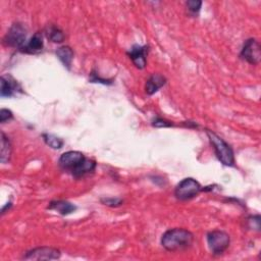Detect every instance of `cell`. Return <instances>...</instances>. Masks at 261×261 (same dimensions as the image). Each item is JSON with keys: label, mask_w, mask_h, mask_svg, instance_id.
<instances>
[{"label": "cell", "mask_w": 261, "mask_h": 261, "mask_svg": "<svg viewBox=\"0 0 261 261\" xmlns=\"http://www.w3.org/2000/svg\"><path fill=\"white\" fill-rule=\"evenodd\" d=\"M152 126L155 127V128H170V127H173V124L164 120V119H161V118H156L153 122H152Z\"/></svg>", "instance_id": "obj_19"}, {"label": "cell", "mask_w": 261, "mask_h": 261, "mask_svg": "<svg viewBox=\"0 0 261 261\" xmlns=\"http://www.w3.org/2000/svg\"><path fill=\"white\" fill-rule=\"evenodd\" d=\"M42 138H43L44 142L52 149H60V148H62V146L64 144L62 139H60L59 137L52 135V134H48V133L42 134Z\"/></svg>", "instance_id": "obj_17"}, {"label": "cell", "mask_w": 261, "mask_h": 261, "mask_svg": "<svg viewBox=\"0 0 261 261\" xmlns=\"http://www.w3.org/2000/svg\"><path fill=\"white\" fill-rule=\"evenodd\" d=\"M58 165L63 171L79 180L94 172L96 161L86 157L80 151H67L59 157Z\"/></svg>", "instance_id": "obj_1"}, {"label": "cell", "mask_w": 261, "mask_h": 261, "mask_svg": "<svg viewBox=\"0 0 261 261\" xmlns=\"http://www.w3.org/2000/svg\"><path fill=\"white\" fill-rule=\"evenodd\" d=\"M248 222L250 225V228L256 230L257 232L260 231V216L259 215H254V216H250L248 218Z\"/></svg>", "instance_id": "obj_22"}, {"label": "cell", "mask_w": 261, "mask_h": 261, "mask_svg": "<svg viewBox=\"0 0 261 261\" xmlns=\"http://www.w3.org/2000/svg\"><path fill=\"white\" fill-rule=\"evenodd\" d=\"M206 134L213 147V150L218 158V160L226 166L235 165V155L232 147L214 132L207 130Z\"/></svg>", "instance_id": "obj_3"}, {"label": "cell", "mask_w": 261, "mask_h": 261, "mask_svg": "<svg viewBox=\"0 0 261 261\" xmlns=\"http://www.w3.org/2000/svg\"><path fill=\"white\" fill-rule=\"evenodd\" d=\"M56 56L62 62V64L67 68L70 69L71 62L73 59V51L69 46H61L56 50Z\"/></svg>", "instance_id": "obj_14"}, {"label": "cell", "mask_w": 261, "mask_h": 261, "mask_svg": "<svg viewBox=\"0 0 261 261\" xmlns=\"http://www.w3.org/2000/svg\"><path fill=\"white\" fill-rule=\"evenodd\" d=\"M47 208L50 210L57 211L61 215H68L73 211H76L77 206L64 200H55V201H51Z\"/></svg>", "instance_id": "obj_13"}, {"label": "cell", "mask_w": 261, "mask_h": 261, "mask_svg": "<svg viewBox=\"0 0 261 261\" xmlns=\"http://www.w3.org/2000/svg\"><path fill=\"white\" fill-rule=\"evenodd\" d=\"M44 48L43 35L40 32H37L33 37L20 49V52L26 54H38Z\"/></svg>", "instance_id": "obj_11"}, {"label": "cell", "mask_w": 261, "mask_h": 261, "mask_svg": "<svg viewBox=\"0 0 261 261\" xmlns=\"http://www.w3.org/2000/svg\"><path fill=\"white\" fill-rule=\"evenodd\" d=\"M20 93H23V89L17 80L10 74L2 77V97H14Z\"/></svg>", "instance_id": "obj_9"}, {"label": "cell", "mask_w": 261, "mask_h": 261, "mask_svg": "<svg viewBox=\"0 0 261 261\" xmlns=\"http://www.w3.org/2000/svg\"><path fill=\"white\" fill-rule=\"evenodd\" d=\"M60 251L52 247H38L28 251L24 255L25 260H55L60 258Z\"/></svg>", "instance_id": "obj_8"}, {"label": "cell", "mask_w": 261, "mask_h": 261, "mask_svg": "<svg viewBox=\"0 0 261 261\" xmlns=\"http://www.w3.org/2000/svg\"><path fill=\"white\" fill-rule=\"evenodd\" d=\"M14 119V115L10 109H5L3 108L0 110V123L5 124L8 121H11Z\"/></svg>", "instance_id": "obj_21"}, {"label": "cell", "mask_w": 261, "mask_h": 261, "mask_svg": "<svg viewBox=\"0 0 261 261\" xmlns=\"http://www.w3.org/2000/svg\"><path fill=\"white\" fill-rule=\"evenodd\" d=\"M166 84V79L160 73H153L146 81L145 92L148 95H153Z\"/></svg>", "instance_id": "obj_12"}, {"label": "cell", "mask_w": 261, "mask_h": 261, "mask_svg": "<svg viewBox=\"0 0 261 261\" xmlns=\"http://www.w3.org/2000/svg\"><path fill=\"white\" fill-rule=\"evenodd\" d=\"M230 243L231 238L229 234H227L223 231L214 230L207 234L208 247L212 254L215 256L222 255L230 247Z\"/></svg>", "instance_id": "obj_5"}, {"label": "cell", "mask_w": 261, "mask_h": 261, "mask_svg": "<svg viewBox=\"0 0 261 261\" xmlns=\"http://www.w3.org/2000/svg\"><path fill=\"white\" fill-rule=\"evenodd\" d=\"M27 28L23 24L16 23L10 28L9 32L5 36L4 43L9 47L20 50L27 43Z\"/></svg>", "instance_id": "obj_6"}, {"label": "cell", "mask_w": 261, "mask_h": 261, "mask_svg": "<svg viewBox=\"0 0 261 261\" xmlns=\"http://www.w3.org/2000/svg\"><path fill=\"white\" fill-rule=\"evenodd\" d=\"M12 151H13V147H12L10 138L3 132L2 133V156H0V159H2L3 163H8L10 161L12 156Z\"/></svg>", "instance_id": "obj_15"}, {"label": "cell", "mask_w": 261, "mask_h": 261, "mask_svg": "<svg viewBox=\"0 0 261 261\" xmlns=\"http://www.w3.org/2000/svg\"><path fill=\"white\" fill-rule=\"evenodd\" d=\"M203 192V187L193 178L182 180L175 189V196L180 201H188Z\"/></svg>", "instance_id": "obj_4"}, {"label": "cell", "mask_w": 261, "mask_h": 261, "mask_svg": "<svg viewBox=\"0 0 261 261\" xmlns=\"http://www.w3.org/2000/svg\"><path fill=\"white\" fill-rule=\"evenodd\" d=\"M194 235L183 228L167 230L161 237V245L168 252H182L194 244Z\"/></svg>", "instance_id": "obj_2"}, {"label": "cell", "mask_w": 261, "mask_h": 261, "mask_svg": "<svg viewBox=\"0 0 261 261\" xmlns=\"http://www.w3.org/2000/svg\"><path fill=\"white\" fill-rule=\"evenodd\" d=\"M12 205H13V204H12V202H9V203H8V204L3 208V214H5V213H6V210H7L8 208L10 209V208L12 207Z\"/></svg>", "instance_id": "obj_23"}, {"label": "cell", "mask_w": 261, "mask_h": 261, "mask_svg": "<svg viewBox=\"0 0 261 261\" xmlns=\"http://www.w3.org/2000/svg\"><path fill=\"white\" fill-rule=\"evenodd\" d=\"M45 35L48 40L53 43H61L64 41V34L63 32L56 26L50 25L45 30Z\"/></svg>", "instance_id": "obj_16"}, {"label": "cell", "mask_w": 261, "mask_h": 261, "mask_svg": "<svg viewBox=\"0 0 261 261\" xmlns=\"http://www.w3.org/2000/svg\"><path fill=\"white\" fill-rule=\"evenodd\" d=\"M186 7L190 15L197 16L201 10L202 2H198V0H190V2L186 3Z\"/></svg>", "instance_id": "obj_18"}, {"label": "cell", "mask_w": 261, "mask_h": 261, "mask_svg": "<svg viewBox=\"0 0 261 261\" xmlns=\"http://www.w3.org/2000/svg\"><path fill=\"white\" fill-rule=\"evenodd\" d=\"M101 202L104 205H107L110 207H118L124 203V201L119 198H105V199H101Z\"/></svg>", "instance_id": "obj_20"}, {"label": "cell", "mask_w": 261, "mask_h": 261, "mask_svg": "<svg viewBox=\"0 0 261 261\" xmlns=\"http://www.w3.org/2000/svg\"><path fill=\"white\" fill-rule=\"evenodd\" d=\"M240 57L250 64L257 65L261 59L260 43L254 38H250L246 40L242 47Z\"/></svg>", "instance_id": "obj_7"}, {"label": "cell", "mask_w": 261, "mask_h": 261, "mask_svg": "<svg viewBox=\"0 0 261 261\" xmlns=\"http://www.w3.org/2000/svg\"><path fill=\"white\" fill-rule=\"evenodd\" d=\"M149 51V46L147 45H134L128 52V56L133 61V63L139 69H143L147 63V55Z\"/></svg>", "instance_id": "obj_10"}]
</instances>
